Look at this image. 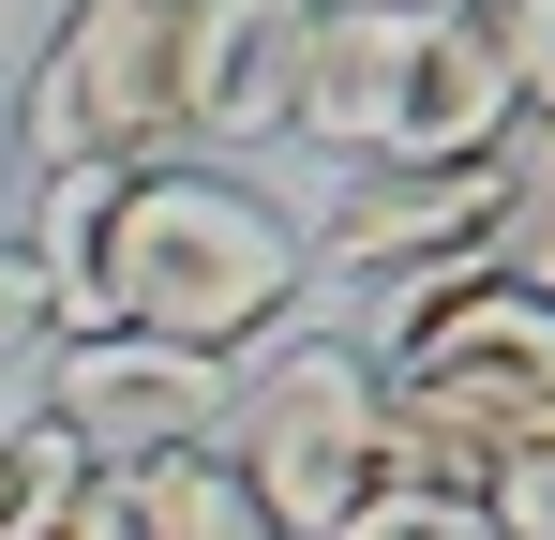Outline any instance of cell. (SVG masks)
I'll return each instance as SVG.
<instances>
[{
    "label": "cell",
    "instance_id": "9c48e42d",
    "mask_svg": "<svg viewBox=\"0 0 555 540\" xmlns=\"http://www.w3.org/2000/svg\"><path fill=\"white\" fill-rule=\"evenodd\" d=\"M120 540H271V511L241 496V465L195 436V450H151L120 465Z\"/></svg>",
    "mask_w": 555,
    "mask_h": 540
},
{
    "label": "cell",
    "instance_id": "8992f818",
    "mask_svg": "<svg viewBox=\"0 0 555 540\" xmlns=\"http://www.w3.org/2000/svg\"><path fill=\"white\" fill-rule=\"evenodd\" d=\"M495 210H511V151H495V166H346L331 226H315L300 256L346 270L361 300H390V285H421V270L495 256Z\"/></svg>",
    "mask_w": 555,
    "mask_h": 540
},
{
    "label": "cell",
    "instance_id": "6da1fadb",
    "mask_svg": "<svg viewBox=\"0 0 555 540\" xmlns=\"http://www.w3.org/2000/svg\"><path fill=\"white\" fill-rule=\"evenodd\" d=\"M30 256L61 285V331H151L195 360H256L300 316V226L241 166L166 151V166H61L30 195Z\"/></svg>",
    "mask_w": 555,
    "mask_h": 540
},
{
    "label": "cell",
    "instance_id": "8fae6325",
    "mask_svg": "<svg viewBox=\"0 0 555 540\" xmlns=\"http://www.w3.org/2000/svg\"><path fill=\"white\" fill-rule=\"evenodd\" d=\"M480 30H495V61H511V105L555 120V0H480Z\"/></svg>",
    "mask_w": 555,
    "mask_h": 540
},
{
    "label": "cell",
    "instance_id": "2e32d148",
    "mask_svg": "<svg viewBox=\"0 0 555 540\" xmlns=\"http://www.w3.org/2000/svg\"><path fill=\"white\" fill-rule=\"evenodd\" d=\"M0 166H15V76H0Z\"/></svg>",
    "mask_w": 555,
    "mask_h": 540
},
{
    "label": "cell",
    "instance_id": "9a60e30c",
    "mask_svg": "<svg viewBox=\"0 0 555 540\" xmlns=\"http://www.w3.org/2000/svg\"><path fill=\"white\" fill-rule=\"evenodd\" d=\"M30 540H120V480L91 465V480H76V496H61V511H46Z\"/></svg>",
    "mask_w": 555,
    "mask_h": 540
},
{
    "label": "cell",
    "instance_id": "52a82bcc",
    "mask_svg": "<svg viewBox=\"0 0 555 540\" xmlns=\"http://www.w3.org/2000/svg\"><path fill=\"white\" fill-rule=\"evenodd\" d=\"M436 0H315V46H300V120L331 166H390V120H405V61H421Z\"/></svg>",
    "mask_w": 555,
    "mask_h": 540
},
{
    "label": "cell",
    "instance_id": "7a4b0ae2",
    "mask_svg": "<svg viewBox=\"0 0 555 540\" xmlns=\"http://www.w3.org/2000/svg\"><path fill=\"white\" fill-rule=\"evenodd\" d=\"M361 346H375V390H390V480L480 496L511 450L555 436V300H526L495 256L390 285Z\"/></svg>",
    "mask_w": 555,
    "mask_h": 540
},
{
    "label": "cell",
    "instance_id": "30bf717a",
    "mask_svg": "<svg viewBox=\"0 0 555 540\" xmlns=\"http://www.w3.org/2000/svg\"><path fill=\"white\" fill-rule=\"evenodd\" d=\"M76 480H91V450L61 436V421H15V436H0V540H30Z\"/></svg>",
    "mask_w": 555,
    "mask_h": 540
},
{
    "label": "cell",
    "instance_id": "4fadbf2b",
    "mask_svg": "<svg viewBox=\"0 0 555 540\" xmlns=\"http://www.w3.org/2000/svg\"><path fill=\"white\" fill-rule=\"evenodd\" d=\"M46 346H61V285H46L30 241H0V375H15V360H46Z\"/></svg>",
    "mask_w": 555,
    "mask_h": 540
},
{
    "label": "cell",
    "instance_id": "3957f363",
    "mask_svg": "<svg viewBox=\"0 0 555 540\" xmlns=\"http://www.w3.org/2000/svg\"><path fill=\"white\" fill-rule=\"evenodd\" d=\"M225 465L271 511V540H346L390 496V390H375L361 331H271L225 375Z\"/></svg>",
    "mask_w": 555,
    "mask_h": 540
},
{
    "label": "cell",
    "instance_id": "7c38bea8",
    "mask_svg": "<svg viewBox=\"0 0 555 540\" xmlns=\"http://www.w3.org/2000/svg\"><path fill=\"white\" fill-rule=\"evenodd\" d=\"M346 540H495V511H480V496H436V480H390Z\"/></svg>",
    "mask_w": 555,
    "mask_h": 540
},
{
    "label": "cell",
    "instance_id": "5b68a950",
    "mask_svg": "<svg viewBox=\"0 0 555 540\" xmlns=\"http://www.w3.org/2000/svg\"><path fill=\"white\" fill-rule=\"evenodd\" d=\"M225 375H241V360L151 346V331H61V346H46V421L120 480V465H151V450L225 436Z\"/></svg>",
    "mask_w": 555,
    "mask_h": 540
},
{
    "label": "cell",
    "instance_id": "ba28073f",
    "mask_svg": "<svg viewBox=\"0 0 555 540\" xmlns=\"http://www.w3.org/2000/svg\"><path fill=\"white\" fill-rule=\"evenodd\" d=\"M300 46H315V0H210L195 15V151H271L300 120Z\"/></svg>",
    "mask_w": 555,
    "mask_h": 540
},
{
    "label": "cell",
    "instance_id": "5bb4252c",
    "mask_svg": "<svg viewBox=\"0 0 555 540\" xmlns=\"http://www.w3.org/2000/svg\"><path fill=\"white\" fill-rule=\"evenodd\" d=\"M480 511H495V540H555V436L511 450V465L480 480Z\"/></svg>",
    "mask_w": 555,
    "mask_h": 540
},
{
    "label": "cell",
    "instance_id": "277c9868",
    "mask_svg": "<svg viewBox=\"0 0 555 540\" xmlns=\"http://www.w3.org/2000/svg\"><path fill=\"white\" fill-rule=\"evenodd\" d=\"M195 15L210 0H61L46 61L15 76V166H166L195 151Z\"/></svg>",
    "mask_w": 555,
    "mask_h": 540
}]
</instances>
